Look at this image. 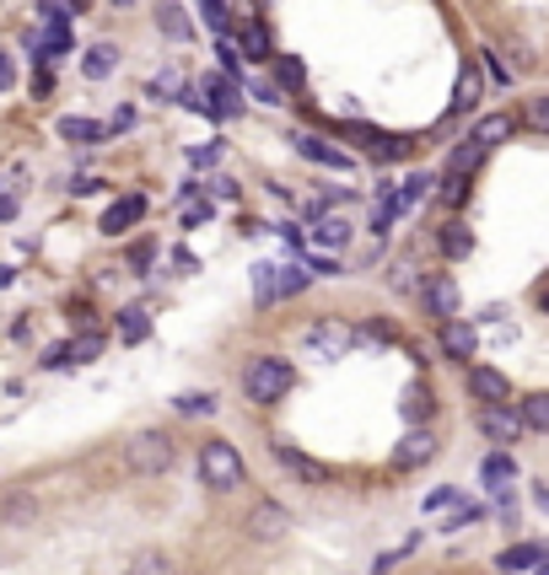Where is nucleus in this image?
Returning a JSON list of instances; mask_svg holds the SVG:
<instances>
[{"label":"nucleus","mask_w":549,"mask_h":575,"mask_svg":"<svg viewBox=\"0 0 549 575\" xmlns=\"http://www.w3.org/2000/svg\"><path fill=\"white\" fill-rule=\"evenodd\" d=\"M296 371L292 361H281V355H258V361H249V371H243V393L254 398V404H281L286 393H292Z\"/></svg>","instance_id":"nucleus-1"},{"label":"nucleus","mask_w":549,"mask_h":575,"mask_svg":"<svg viewBox=\"0 0 549 575\" xmlns=\"http://www.w3.org/2000/svg\"><path fill=\"white\" fill-rule=\"evenodd\" d=\"M200 485L215 494L237 490V485H243V452H237L232 441H205V447H200Z\"/></svg>","instance_id":"nucleus-2"},{"label":"nucleus","mask_w":549,"mask_h":575,"mask_svg":"<svg viewBox=\"0 0 549 575\" xmlns=\"http://www.w3.org/2000/svg\"><path fill=\"white\" fill-rule=\"evenodd\" d=\"M350 344H356V329H350L345 318H318L313 329L302 333V350L318 355V361H339V355H350Z\"/></svg>","instance_id":"nucleus-3"},{"label":"nucleus","mask_w":549,"mask_h":575,"mask_svg":"<svg viewBox=\"0 0 549 575\" xmlns=\"http://www.w3.org/2000/svg\"><path fill=\"white\" fill-rule=\"evenodd\" d=\"M125 462H129V473H168L172 441L162 436V430H140V436L125 447Z\"/></svg>","instance_id":"nucleus-4"},{"label":"nucleus","mask_w":549,"mask_h":575,"mask_svg":"<svg viewBox=\"0 0 549 575\" xmlns=\"http://www.w3.org/2000/svg\"><path fill=\"white\" fill-rule=\"evenodd\" d=\"M415 296H421V312L431 318V323H447V318L464 312V296H458V286H453V275H425Z\"/></svg>","instance_id":"nucleus-5"},{"label":"nucleus","mask_w":549,"mask_h":575,"mask_svg":"<svg viewBox=\"0 0 549 575\" xmlns=\"http://www.w3.org/2000/svg\"><path fill=\"white\" fill-rule=\"evenodd\" d=\"M243 528H249V537H254V543H275V537L292 533V511H286V505H275V500H258L254 511H249V522H243Z\"/></svg>","instance_id":"nucleus-6"},{"label":"nucleus","mask_w":549,"mask_h":575,"mask_svg":"<svg viewBox=\"0 0 549 575\" xmlns=\"http://www.w3.org/2000/svg\"><path fill=\"white\" fill-rule=\"evenodd\" d=\"M275 462H281L286 473H296L302 485H313V490H324V485H335V473H329V462H318V457L296 452V447H286V441H275Z\"/></svg>","instance_id":"nucleus-7"},{"label":"nucleus","mask_w":549,"mask_h":575,"mask_svg":"<svg viewBox=\"0 0 549 575\" xmlns=\"http://www.w3.org/2000/svg\"><path fill=\"white\" fill-rule=\"evenodd\" d=\"M479 430H485L490 441H502V447H507V441H517L528 425H522V414L507 409V404H479Z\"/></svg>","instance_id":"nucleus-8"},{"label":"nucleus","mask_w":549,"mask_h":575,"mask_svg":"<svg viewBox=\"0 0 549 575\" xmlns=\"http://www.w3.org/2000/svg\"><path fill=\"white\" fill-rule=\"evenodd\" d=\"M431 457H436V436L421 425V430H410V436L393 447V468H399V473H410V468H421V462H431Z\"/></svg>","instance_id":"nucleus-9"},{"label":"nucleus","mask_w":549,"mask_h":575,"mask_svg":"<svg viewBox=\"0 0 549 575\" xmlns=\"http://www.w3.org/2000/svg\"><path fill=\"white\" fill-rule=\"evenodd\" d=\"M468 393H474L479 404H507V398H511L507 371H496V366H474V371H468Z\"/></svg>","instance_id":"nucleus-10"},{"label":"nucleus","mask_w":549,"mask_h":575,"mask_svg":"<svg viewBox=\"0 0 549 575\" xmlns=\"http://www.w3.org/2000/svg\"><path fill=\"white\" fill-rule=\"evenodd\" d=\"M140 215H146V200H140V194H129V200H114V205L103 210V232H108V237H119V232H129Z\"/></svg>","instance_id":"nucleus-11"},{"label":"nucleus","mask_w":549,"mask_h":575,"mask_svg":"<svg viewBox=\"0 0 549 575\" xmlns=\"http://www.w3.org/2000/svg\"><path fill=\"white\" fill-rule=\"evenodd\" d=\"M157 33H168L172 43L194 39V22H189V11H183L178 0H162V6H157Z\"/></svg>","instance_id":"nucleus-12"},{"label":"nucleus","mask_w":549,"mask_h":575,"mask_svg":"<svg viewBox=\"0 0 549 575\" xmlns=\"http://www.w3.org/2000/svg\"><path fill=\"white\" fill-rule=\"evenodd\" d=\"M442 350H447L453 361H464V355H474V350H479V333L468 329L464 318H447V323H442Z\"/></svg>","instance_id":"nucleus-13"},{"label":"nucleus","mask_w":549,"mask_h":575,"mask_svg":"<svg viewBox=\"0 0 549 575\" xmlns=\"http://www.w3.org/2000/svg\"><path fill=\"white\" fill-rule=\"evenodd\" d=\"M237 49H243L249 60H270V54H275V39H270V28H264L258 17H249L243 33H237Z\"/></svg>","instance_id":"nucleus-14"},{"label":"nucleus","mask_w":549,"mask_h":575,"mask_svg":"<svg viewBox=\"0 0 549 575\" xmlns=\"http://www.w3.org/2000/svg\"><path fill=\"white\" fill-rule=\"evenodd\" d=\"M296 151L307 157V162H324V167H350V157L329 146V140H318V135H296Z\"/></svg>","instance_id":"nucleus-15"},{"label":"nucleus","mask_w":549,"mask_h":575,"mask_svg":"<svg viewBox=\"0 0 549 575\" xmlns=\"http://www.w3.org/2000/svg\"><path fill=\"white\" fill-rule=\"evenodd\" d=\"M511 135H517V119H511V114H485V119L474 124V140H479V146H502Z\"/></svg>","instance_id":"nucleus-16"},{"label":"nucleus","mask_w":549,"mask_h":575,"mask_svg":"<svg viewBox=\"0 0 549 575\" xmlns=\"http://www.w3.org/2000/svg\"><path fill=\"white\" fill-rule=\"evenodd\" d=\"M313 243L339 253V247L350 243V221H345V215H318V221H313Z\"/></svg>","instance_id":"nucleus-17"},{"label":"nucleus","mask_w":549,"mask_h":575,"mask_svg":"<svg viewBox=\"0 0 549 575\" xmlns=\"http://www.w3.org/2000/svg\"><path fill=\"white\" fill-rule=\"evenodd\" d=\"M485 157H490V146H479V140L468 135L464 146H458V151L447 157V172H464V178H474V172L485 167Z\"/></svg>","instance_id":"nucleus-18"},{"label":"nucleus","mask_w":549,"mask_h":575,"mask_svg":"<svg viewBox=\"0 0 549 575\" xmlns=\"http://www.w3.org/2000/svg\"><path fill=\"white\" fill-rule=\"evenodd\" d=\"M60 135H65L71 146H97V140H108V124H97V119H60Z\"/></svg>","instance_id":"nucleus-19"},{"label":"nucleus","mask_w":549,"mask_h":575,"mask_svg":"<svg viewBox=\"0 0 549 575\" xmlns=\"http://www.w3.org/2000/svg\"><path fill=\"white\" fill-rule=\"evenodd\" d=\"M114 65H119V49L114 43H92L82 60V71L92 76V82H103V76H114Z\"/></svg>","instance_id":"nucleus-20"},{"label":"nucleus","mask_w":549,"mask_h":575,"mask_svg":"<svg viewBox=\"0 0 549 575\" xmlns=\"http://www.w3.org/2000/svg\"><path fill=\"white\" fill-rule=\"evenodd\" d=\"M479 473H485V485H490V490H507L511 479H517V462H511V452H490Z\"/></svg>","instance_id":"nucleus-21"},{"label":"nucleus","mask_w":549,"mask_h":575,"mask_svg":"<svg viewBox=\"0 0 549 575\" xmlns=\"http://www.w3.org/2000/svg\"><path fill=\"white\" fill-rule=\"evenodd\" d=\"M431 183H436V178H425V172H415V178H404V189H393V200H399V215H410V210L421 205L425 194H431Z\"/></svg>","instance_id":"nucleus-22"},{"label":"nucleus","mask_w":549,"mask_h":575,"mask_svg":"<svg viewBox=\"0 0 549 575\" xmlns=\"http://www.w3.org/2000/svg\"><path fill=\"white\" fill-rule=\"evenodd\" d=\"M442 253H447V258H468V253H474V237H468L464 221H447V226H442Z\"/></svg>","instance_id":"nucleus-23"},{"label":"nucleus","mask_w":549,"mask_h":575,"mask_svg":"<svg viewBox=\"0 0 549 575\" xmlns=\"http://www.w3.org/2000/svg\"><path fill=\"white\" fill-rule=\"evenodd\" d=\"M125 575H172V560L162 554V549H140V554L129 560Z\"/></svg>","instance_id":"nucleus-24"},{"label":"nucleus","mask_w":549,"mask_h":575,"mask_svg":"<svg viewBox=\"0 0 549 575\" xmlns=\"http://www.w3.org/2000/svg\"><path fill=\"white\" fill-rule=\"evenodd\" d=\"M146 333H151V323H146V307H125V312H119V339H125V344H140Z\"/></svg>","instance_id":"nucleus-25"},{"label":"nucleus","mask_w":549,"mask_h":575,"mask_svg":"<svg viewBox=\"0 0 549 575\" xmlns=\"http://www.w3.org/2000/svg\"><path fill=\"white\" fill-rule=\"evenodd\" d=\"M539 560H545V549H539V543H517V549H507L496 565H502V571H528V565H539Z\"/></svg>","instance_id":"nucleus-26"},{"label":"nucleus","mask_w":549,"mask_h":575,"mask_svg":"<svg viewBox=\"0 0 549 575\" xmlns=\"http://www.w3.org/2000/svg\"><path fill=\"white\" fill-rule=\"evenodd\" d=\"M307 280H313V275H307L302 264H286V269L275 264V296H296V290H307Z\"/></svg>","instance_id":"nucleus-27"},{"label":"nucleus","mask_w":549,"mask_h":575,"mask_svg":"<svg viewBox=\"0 0 549 575\" xmlns=\"http://www.w3.org/2000/svg\"><path fill=\"white\" fill-rule=\"evenodd\" d=\"M522 425L528 430H549V393H534V398H522Z\"/></svg>","instance_id":"nucleus-28"},{"label":"nucleus","mask_w":549,"mask_h":575,"mask_svg":"<svg viewBox=\"0 0 549 575\" xmlns=\"http://www.w3.org/2000/svg\"><path fill=\"white\" fill-rule=\"evenodd\" d=\"M275 82H281V92H296V86L307 82V71H302L296 54H281V60H275Z\"/></svg>","instance_id":"nucleus-29"},{"label":"nucleus","mask_w":549,"mask_h":575,"mask_svg":"<svg viewBox=\"0 0 549 575\" xmlns=\"http://www.w3.org/2000/svg\"><path fill=\"white\" fill-rule=\"evenodd\" d=\"M522 124H528L534 135H549V92L528 97V108H522Z\"/></svg>","instance_id":"nucleus-30"},{"label":"nucleus","mask_w":549,"mask_h":575,"mask_svg":"<svg viewBox=\"0 0 549 575\" xmlns=\"http://www.w3.org/2000/svg\"><path fill=\"white\" fill-rule=\"evenodd\" d=\"M464 200H468V178H464V172H447V178H442V205L458 210Z\"/></svg>","instance_id":"nucleus-31"},{"label":"nucleus","mask_w":549,"mask_h":575,"mask_svg":"<svg viewBox=\"0 0 549 575\" xmlns=\"http://www.w3.org/2000/svg\"><path fill=\"white\" fill-rule=\"evenodd\" d=\"M97 355H103V333H82V339L71 344V361H76V366L97 361Z\"/></svg>","instance_id":"nucleus-32"},{"label":"nucleus","mask_w":549,"mask_h":575,"mask_svg":"<svg viewBox=\"0 0 549 575\" xmlns=\"http://www.w3.org/2000/svg\"><path fill=\"white\" fill-rule=\"evenodd\" d=\"M474 103H479V76H474V71H464V76H458V97H453V108H458V114H468Z\"/></svg>","instance_id":"nucleus-33"},{"label":"nucleus","mask_w":549,"mask_h":575,"mask_svg":"<svg viewBox=\"0 0 549 575\" xmlns=\"http://www.w3.org/2000/svg\"><path fill=\"white\" fill-rule=\"evenodd\" d=\"M178 414H215V393H178Z\"/></svg>","instance_id":"nucleus-34"},{"label":"nucleus","mask_w":549,"mask_h":575,"mask_svg":"<svg viewBox=\"0 0 549 575\" xmlns=\"http://www.w3.org/2000/svg\"><path fill=\"white\" fill-rule=\"evenodd\" d=\"M254 290H258V307L275 301V264H258L254 269Z\"/></svg>","instance_id":"nucleus-35"},{"label":"nucleus","mask_w":549,"mask_h":575,"mask_svg":"<svg viewBox=\"0 0 549 575\" xmlns=\"http://www.w3.org/2000/svg\"><path fill=\"white\" fill-rule=\"evenodd\" d=\"M178 92H183V71H162L151 82V97H178Z\"/></svg>","instance_id":"nucleus-36"},{"label":"nucleus","mask_w":549,"mask_h":575,"mask_svg":"<svg viewBox=\"0 0 549 575\" xmlns=\"http://www.w3.org/2000/svg\"><path fill=\"white\" fill-rule=\"evenodd\" d=\"M404 414H410V419H425V414H431V393H425V387H410V393H404Z\"/></svg>","instance_id":"nucleus-37"},{"label":"nucleus","mask_w":549,"mask_h":575,"mask_svg":"<svg viewBox=\"0 0 549 575\" xmlns=\"http://www.w3.org/2000/svg\"><path fill=\"white\" fill-rule=\"evenodd\" d=\"M200 11H205V22H211L215 33H226V22H232L226 17V0H200Z\"/></svg>","instance_id":"nucleus-38"},{"label":"nucleus","mask_w":549,"mask_h":575,"mask_svg":"<svg viewBox=\"0 0 549 575\" xmlns=\"http://www.w3.org/2000/svg\"><path fill=\"white\" fill-rule=\"evenodd\" d=\"M356 339H367V344H388L393 329H388V323H367V329H356Z\"/></svg>","instance_id":"nucleus-39"},{"label":"nucleus","mask_w":549,"mask_h":575,"mask_svg":"<svg viewBox=\"0 0 549 575\" xmlns=\"http://www.w3.org/2000/svg\"><path fill=\"white\" fill-rule=\"evenodd\" d=\"M43 366L54 371V366H71V344H54L49 355H43Z\"/></svg>","instance_id":"nucleus-40"},{"label":"nucleus","mask_w":549,"mask_h":575,"mask_svg":"<svg viewBox=\"0 0 549 575\" xmlns=\"http://www.w3.org/2000/svg\"><path fill=\"white\" fill-rule=\"evenodd\" d=\"M254 97H258V103H286V97H281V82H258Z\"/></svg>","instance_id":"nucleus-41"},{"label":"nucleus","mask_w":549,"mask_h":575,"mask_svg":"<svg viewBox=\"0 0 549 575\" xmlns=\"http://www.w3.org/2000/svg\"><path fill=\"white\" fill-rule=\"evenodd\" d=\"M17 86V65H11V54H0V92H11Z\"/></svg>","instance_id":"nucleus-42"},{"label":"nucleus","mask_w":549,"mask_h":575,"mask_svg":"<svg viewBox=\"0 0 549 575\" xmlns=\"http://www.w3.org/2000/svg\"><path fill=\"white\" fill-rule=\"evenodd\" d=\"M129 264H135V269H146V264H151V243H135V247H129Z\"/></svg>","instance_id":"nucleus-43"},{"label":"nucleus","mask_w":549,"mask_h":575,"mask_svg":"<svg viewBox=\"0 0 549 575\" xmlns=\"http://www.w3.org/2000/svg\"><path fill=\"white\" fill-rule=\"evenodd\" d=\"M11 215H17V200H11V194H0V221H11Z\"/></svg>","instance_id":"nucleus-44"},{"label":"nucleus","mask_w":549,"mask_h":575,"mask_svg":"<svg viewBox=\"0 0 549 575\" xmlns=\"http://www.w3.org/2000/svg\"><path fill=\"white\" fill-rule=\"evenodd\" d=\"M539 575H549V560H539Z\"/></svg>","instance_id":"nucleus-45"},{"label":"nucleus","mask_w":549,"mask_h":575,"mask_svg":"<svg viewBox=\"0 0 549 575\" xmlns=\"http://www.w3.org/2000/svg\"><path fill=\"white\" fill-rule=\"evenodd\" d=\"M539 500H545V505H549V485H545V490H539Z\"/></svg>","instance_id":"nucleus-46"},{"label":"nucleus","mask_w":549,"mask_h":575,"mask_svg":"<svg viewBox=\"0 0 549 575\" xmlns=\"http://www.w3.org/2000/svg\"><path fill=\"white\" fill-rule=\"evenodd\" d=\"M114 6H135V0H114Z\"/></svg>","instance_id":"nucleus-47"}]
</instances>
